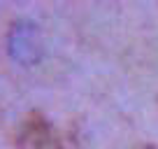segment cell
<instances>
[{
	"label": "cell",
	"mask_w": 158,
	"mask_h": 149,
	"mask_svg": "<svg viewBox=\"0 0 158 149\" xmlns=\"http://www.w3.org/2000/svg\"><path fill=\"white\" fill-rule=\"evenodd\" d=\"M144 149H153V147H144Z\"/></svg>",
	"instance_id": "obj_2"
},
{
	"label": "cell",
	"mask_w": 158,
	"mask_h": 149,
	"mask_svg": "<svg viewBox=\"0 0 158 149\" xmlns=\"http://www.w3.org/2000/svg\"><path fill=\"white\" fill-rule=\"evenodd\" d=\"M16 149H65L54 126L42 114H33L21 124L16 135Z\"/></svg>",
	"instance_id": "obj_1"
}]
</instances>
